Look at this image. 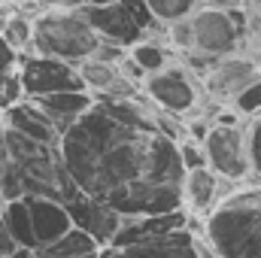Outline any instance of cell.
<instances>
[{
  "instance_id": "4fadbf2b",
  "label": "cell",
  "mask_w": 261,
  "mask_h": 258,
  "mask_svg": "<svg viewBox=\"0 0 261 258\" xmlns=\"http://www.w3.org/2000/svg\"><path fill=\"white\" fill-rule=\"evenodd\" d=\"M28 207V219H31V234H34V249L55 243L61 234H67L73 228L67 207L61 200L52 197H21Z\"/></svg>"
},
{
  "instance_id": "ba28073f",
  "label": "cell",
  "mask_w": 261,
  "mask_h": 258,
  "mask_svg": "<svg viewBox=\"0 0 261 258\" xmlns=\"http://www.w3.org/2000/svg\"><path fill=\"white\" fill-rule=\"evenodd\" d=\"M203 155H206V167L219 179L234 183V186L252 183L243 122L240 125H210L206 137H203Z\"/></svg>"
},
{
  "instance_id": "d6986e66",
  "label": "cell",
  "mask_w": 261,
  "mask_h": 258,
  "mask_svg": "<svg viewBox=\"0 0 261 258\" xmlns=\"http://www.w3.org/2000/svg\"><path fill=\"white\" fill-rule=\"evenodd\" d=\"M0 222L6 228V234L12 237V243L18 249H31L34 252V234H31V219H28V207L24 200H6L0 210Z\"/></svg>"
},
{
  "instance_id": "8992f818",
  "label": "cell",
  "mask_w": 261,
  "mask_h": 258,
  "mask_svg": "<svg viewBox=\"0 0 261 258\" xmlns=\"http://www.w3.org/2000/svg\"><path fill=\"white\" fill-rule=\"evenodd\" d=\"M192 21V40H195V52L210 55V58H228L237 55L249 28L246 9H210V6H197L189 15Z\"/></svg>"
},
{
  "instance_id": "9c48e42d",
  "label": "cell",
  "mask_w": 261,
  "mask_h": 258,
  "mask_svg": "<svg viewBox=\"0 0 261 258\" xmlns=\"http://www.w3.org/2000/svg\"><path fill=\"white\" fill-rule=\"evenodd\" d=\"M18 82L24 88V97H43L55 91H85L76 64L46 58L37 52H28L18 58Z\"/></svg>"
},
{
  "instance_id": "484cf974",
  "label": "cell",
  "mask_w": 261,
  "mask_h": 258,
  "mask_svg": "<svg viewBox=\"0 0 261 258\" xmlns=\"http://www.w3.org/2000/svg\"><path fill=\"white\" fill-rule=\"evenodd\" d=\"M176 152H179L182 170H195V167H206L203 143H197V140H192V137H182V140L176 143Z\"/></svg>"
},
{
  "instance_id": "603a6c76",
  "label": "cell",
  "mask_w": 261,
  "mask_h": 258,
  "mask_svg": "<svg viewBox=\"0 0 261 258\" xmlns=\"http://www.w3.org/2000/svg\"><path fill=\"white\" fill-rule=\"evenodd\" d=\"M243 137H246V152H249L252 183H261V110L255 113V116L243 119Z\"/></svg>"
},
{
  "instance_id": "7c38bea8",
  "label": "cell",
  "mask_w": 261,
  "mask_h": 258,
  "mask_svg": "<svg viewBox=\"0 0 261 258\" xmlns=\"http://www.w3.org/2000/svg\"><path fill=\"white\" fill-rule=\"evenodd\" d=\"M64 207H67V216H70L73 228L85 231L100 249H110L113 237L122 228V216L113 207H107V203H100V200H94V197H88V194H82V192L67 197Z\"/></svg>"
},
{
  "instance_id": "52a82bcc",
  "label": "cell",
  "mask_w": 261,
  "mask_h": 258,
  "mask_svg": "<svg viewBox=\"0 0 261 258\" xmlns=\"http://www.w3.org/2000/svg\"><path fill=\"white\" fill-rule=\"evenodd\" d=\"M79 15L91 24V31L100 40H113L122 46H130V43L149 37V31L158 24L140 0H116V3H103V6L85 3V6H79Z\"/></svg>"
},
{
  "instance_id": "5bb4252c",
  "label": "cell",
  "mask_w": 261,
  "mask_h": 258,
  "mask_svg": "<svg viewBox=\"0 0 261 258\" xmlns=\"http://www.w3.org/2000/svg\"><path fill=\"white\" fill-rule=\"evenodd\" d=\"M231 186H234V183L219 179L210 167L186 170V173H182V210H186L192 219H200Z\"/></svg>"
},
{
  "instance_id": "d6a6232c",
  "label": "cell",
  "mask_w": 261,
  "mask_h": 258,
  "mask_svg": "<svg viewBox=\"0 0 261 258\" xmlns=\"http://www.w3.org/2000/svg\"><path fill=\"white\" fill-rule=\"evenodd\" d=\"M31 255H34L31 249H15V252H12L9 258H31Z\"/></svg>"
},
{
  "instance_id": "ffe728a7",
  "label": "cell",
  "mask_w": 261,
  "mask_h": 258,
  "mask_svg": "<svg viewBox=\"0 0 261 258\" xmlns=\"http://www.w3.org/2000/svg\"><path fill=\"white\" fill-rule=\"evenodd\" d=\"M128 58H130L137 67H140L143 73H155V70H161V67L170 64V55H167V49H164L161 43L149 40V37H143V40L130 43V46H128Z\"/></svg>"
},
{
  "instance_id": "44dd1931",
  "label": "cell",
  "mask_w": 261,
  "mask_h": 258,
  "mask_svg": "<svg viewBox=\"0 0 261 258\" xmlns=\"http://www.w3.org/2000/svg\"><path fill=\"white\" fill-rule=\"evenodd\" d=\"M76 73H79V79H82L85 91H91V94H103V91L116 82L119 67L100 64V61H94V58H85V61H79V64H76Z\"/></svg>"
},
{
  "instance_id": "277c9868",
  "label": "cell",
  "mask_w": 261,
  "mask_h": 258,
  "mask_svg": "<svg viewBox=\"0 0 261 258\" xmlns=\"http://www.w3.org/2000/svg\"><path fill=\"white\" fill-rule=\"evenodd\" d=\"M97 40L100 37L79 15V9H40L34 15L31 52H37V55L79 64L94 52Z\"/></svg>"
},
{
  "instance_id": "836d02e7",
  "label": "cell",
  "mask_w": 261,
  "mask_h": 258,
  "mask_svg": "<svg viewBox=\"0 0 261 258\" xmlns=\"http://www.w3.org/2000/svg\"><path fill=\"white\" fill-rule=\"evenodd\" d=\"M85 3H94V6H103V3H116V0H85Z\"/></svg>"
},
{
  "instance_id": "7402d4cb",
  "label": "cell",
  "mask_w": 261,
  "mask_h": 258,
  "mask_svg": "<svg viewBox=\"0 0 261 258\" xmlns=\"http://www.w3.org/2000/svg\"><path fill=\"white\" fill-rule=\"evenodd\" d=\"M146 6V12L158 21V24H170L179 18H189L197 9V0H140Z\"/></svg>"
},
{
  "instance_id": "2e32d148",
  "label": "cell",
  "mask_w": 261,
  "mask_h": 258,
  "mask_svg": "<svg viewBox=\"0 0 261 258\" xmlns=\"http://www.w3.org/2000/svg\"><path fill=\"white\" fill-rule=\"evenodd\" d=\"M31 100L52 119V125H55L58 137H61V131H67L91 104H94V94H91V91H55V94L31 97Z\"/></svg>"
},
{
  "instance_id": "d4e9b609",
  "label": "cell",
  "mask_w": 261,
  "mask_h": 258,
  "mask_svg": "<svg viewBox=\"0 0 261 258\" xmlns=\"http://www.w3.org/2000/svg\"><path fill=\"white\" fill-rule=\"evenodd\" d=\"M164 28H167V40H170V46H173L179 55H186V52L195 49V40H192V21H189V18L170 21V24H164Z\"/></svg>"
},
{
  "instance_id": "e0dca14e",
  "label": "cell",
  "mask_w": 261,
  "mask_h": 258,
  "mask_svg": "<svg viewBox=\"0 0 261 258\" xmlns=\"http://www.w3.org/2000/svg\"><path fill=\"white\" fill-rule=\"evenodd\" d=\"M100 255H103V249H100L85 231L70 228V231L61 234L55 243L34 249V255L31 258H100Z\"/></svg>"
},
{
  "instance_id": "f1b7e54d",
  "label": "cell",
  "mask_w": 261,
  "mask_h": 258,
  "mask_svg": "<svg viewBox=\"0 0 261 258\" xmlns=\"http://www.w3.org/2000/svg\"><path fill=\"white\" fill-rule=\"evenodd\" d=\"M40 9H79L85 6V0H37Z\"/></svg>"
},
{
  "instance_id": "6da1fadb",
  "label": "cell",
  "mask_w": 261,
  "mask_h": 258,
  "mask_svg": "<svg viewBox=\"0 0 261 258\" xmlns=\"http://www.w3.org/2000/svg\"><path fill=\"white\" fill-rule=\"evenodd\" d=\"M58 152L76 192L119 216H158L182 207V161L146 97L94 104L58 137Z\"/></svg>"
},
{
  "instance_id": "30bf717a",
  "label": "cell",
  "mask_w": 261,
  "mask_h": 258,
  "mask_svg": "<svg viewBox=\"0 0 261 258\" xmlns=\"http://www.w3.org/2000/svg\"><path fill=\"white\" fill-rule=\"evenodd\" d=\"M100 258H216L210 252V246L200 240L195 228H179L152 240H140L130 246H119V249H103Z\"/></svg>"
},
{
  "instance_id": "3957f363",
  "label": "cell",
  "mask_w": 261,
  "mask_h": 258,
  "mask_svg": "<svg viewBox=\"0 0 261 258\" xmlns=\"http://www.w3.org/2000/svg\"><path fill=\"white\" fill-rule=\"evenodd\" d=\"M9 155L0 164V186L6 200L18 197H52L61 200L76 194V186L67 173L58 146L40 143L31 137H21L6 128Z\"/></svg>"
},
{
  "instance_id": "ac0fdd59",
  "label": "cell",
  "mask_w": 261,
  "mask_h": 258,
  "mask_svg": "<svg viewBox=\"0 0 261 258\" xmlns=\"http://www.w3.org/2000/svg\"><path fill=\"white\" fill-rule=\"evenodd\" d=\"M0 9H3V6H0ZM0 37H3L18 55H28V52H31V40H34V15H28V12H21V9H3Z\"/></svg>"
},
{
  "instance_id": "8fae6325",
  "label": "cell",
  "mask_w": 261,
  "mask_h": 258,
  "mask_svg": "<svg viewBox=\"0 0 261 258\" xmlns=\"http://www.w3.org/2000/svg\"><path fill=\"white\" fill-rule=\"evenodd\" d=\"M258 61L246 58V55H228V58H216L213 67L203 73V97L219 104V107H231V100L258 76Z\"/></svg>"
},
{
  "instance_id": "f546056e",
  "label": "cell",
  "mask_w": 261,
  "mask_h": 258,
  "mask_svg": "<svg viewBox=\"0 0 261 258\" xmlns=\"http://www.w3.org/2000/svg\"><path fill=\"white\" fill-rule=\"evenodd\" d=\"M197 6H210V9H243V0H197Z\"/></svg>"
},
{
  "instance_id": "4316f807",
  "label": "cell",
  "mask_w": 261,
  "mask_h": 258,
  "mask_svg": "<svg viewBox=\"0 0 261 258\" xmlns=\"http://www.w3.org/2000/svg\"><path fill=\"white\" fill-rule=\"evenodd\" d=\"M88 58H94V61H100V64L119 67L125 58H128V46L113 43V40H97V46H94V52H91Z\"/></svg>"
},
{
  "instance_id": "d590c367",
  "label": "cell",
  "mask_w": 261,
  "mask_h": 258,
  "mask_svg": "<svg viewBox=\"0 0 261 258\" xmlns=\"http://www.w3.org/2000/svg\"><path fill=\"white\" fill-rule=\"evenodd\" d=\"M21 3H37V0H21Z\"/></svg>"
},
{
  "instance_id": "1f68e13d",
  "label": "cell",
  "mask_w": 261,
  "mask_h": 258,
  "mask_svg": "<svg viewBox=\"0 0 261 258\" xmlns=\"http://www.w3.org/2000/svg\"><path fill=\"white\" fill-rule=\"evenodd\" d=\"M6 155H9V146H6V125L0 122V164L6 161Z\"/></svg>"
},
{
  "instance_id": "83f0119b",
  "label": "cell",
  "mask_w": 261,
  "mask_h": 258,
  "mask_svg": "<svg viewBox=\"0 0 261 258\" xmlns=\"http://www.w3.org/2000/svg\"><path fill=\"white\" fill-rule=\"evenodd\" d=\"M18 58H21V55H18V52H15V49L0 37V82L18 73Z\"/></svg>"
},
{
  "instance_id": "9a60e30c",
  "label": "cell",
  "mask_w": 261,
  "mask_h": 258,
  "mask_svg": "<svg viewBox=\"0 0 261 258\" xmlns=\"http://www.w3.org/2000/svg\"><path fill=\"white\" fill-rule=\"evenodd\" d=\"M0 122H3L9 131L21 134V137H31V140L58 146V131H55V125H52V119H49L31 97H24V100L6 107V110L0 113Z\"/></svg>"
},
{
  "instance_id": "7a4b0ae2",
  "label": "cell",
  "mask_w": 261,
  "mask_h": 258,
  "mask_svg": "<svg viewBox=\"0 0 261 258\" xmlns=\"http://www.w3.org/2000/svg\"><path fill=\"white\" fill-rule=\"evenodd\" d=\"M216 258H261V183L231 186L200 219L189 216Z\"/></svg>"
},
{
  "instance_id": "e575fe53",
  "label": "cell",
  "mask_w": 261,
  "mask_h": 258,
  "mask_svg": "<svg viewBox=\"0 0 261 258\" xmlns=\"http://www.w3.org/2000/svg\"><path fill=\"white\" fill-rule=\"evenodd\" d=\"M3 203H6V197H3V186H0V210H3Z\"/></svg>"
},
{
  "instance_id": "cb8c5ba5",
  "label": "cell",
  "mask_w": 261,
  "mask_h": 258,
  "mask_svg": "<svg viewBox=\"0 0 261 258\" xmlns=\"http://www.w3.org/2000/svg\"><path fill=\"white\" fill-rule=\"evenodd\" d=\"M228 110H231V113H237L240 119H249V116H255V113H258V110H261V73L249 82V85H246V88H243V91H240V94H237V97H234V100H231V107H228Z\"/></svg>"
},
{
  "instance_id": "5b68a950",
  "label": "cell",
  "mask_w": 261,
  "mask_h": 258,
  "mask_svg": "<svg viewBox=\"0 0 261 258\" xmlns=\"http://www.w3.org/2000/svg\"><path fill=\"white\" fill-rule=\"evenodd\" d=\"M140 94L161 113L179 116V119H192V116H203V94H200V82L192 76V70L186 64H170L146 73L140 79Z\"/></svg>"
},
{
  "instance_id": "4dcf8cb0",
  "label": "cell",
  "mask_w": 261,
  "mask_h": 258,
  "mask_svg": "<svg viewBox=\"0 0 261 258\" xmlns=\"http://www.w3.org/2000/svg\"><path fill=\"white\" fill-rule=\"evenodd\" d=\"M15 249H18V246L12 243V237L6 234V228H3V222H0V258H9Z\"/></svg>"
}]
</instances>
